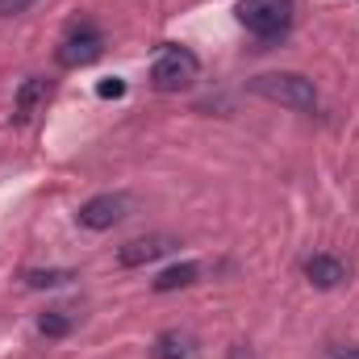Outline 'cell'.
<instances>
[{"label":"cell","mask_w":359,"mask_h":359,"mask_svg":"<svg viewBox=\"0 0 359 359\" xmlns=\"http://www.w3.org/2000/svg\"><path fill=\"white\" fill-rule=\"evenodd\" d=\"M247 88L255 96H264V100H271V104L297 109V113H313L318 109V88L301 72H264V76L247 80Z\"/></svg>","instance_id":"1"},{"label":"cell","mask_w":359,"mask_h":359,"mask_svg":"<svg viewBox=\"0 0 359 359\" xmlns=\"http://www.w3.org/2000/svg\"><path fill=\"white\" fill-rule=\"evenodd\" d=\"M201 76V59L188 50V46H176V42H163L155 63H151V84L159 92H184L192 88V80Z\"/></svg>","instance_id":"2"},{"label":"cell","mask_w":359,"mask_h":359,"mask_svg":"<svg viewBox=\"0 0 359 359\" xmlns=\"http://www.w3.org/2000/svg\"><path fill=\"white\" fill-rule=\"evenodd\" d=\"M238 21L259 42H276L292 29V0H238Z\"/></svg>","instance_id":"3"},{"label":"cell","mask_w":359,"mask_h":359,"mask_svg":"<svg viewBox=\"0 0 359 359\" xmlns=\"http://www.w3.org/2000/svg\"><path fill=\"white\" fill-rule=\"evenodd\" d=\"M104 55V34L92 25V21H76L67 34H63V42H59V50H55V59H59V67H92L96 59Z\"/></svg>","instance_id":"4"},{"label":"cell","mask_w":359,"mask_h":359,"mask_svg":"<svg viewBox=\"0 0 359 359\" xmlns=\"http://www.w3.org/2000/svg\"><path fill=\"white\" fill-rule=\"evenodd\" d=\"M130 217V196L126 192H100V196H92L80 205V213H76V222L84 226V230H113L117 222H126Z\"/></svg>","instance_id":"5"},{"label":"cell","mask_w":359,"mask_h":359,"mask_svg":"<svg viewBox=\"0 0 359 359\" xmlns=\"http://www.w3.org/2000/svg\"><path fill=\"white\" fill-rule=\"evenodd\" d=\"M176 247H180L176 234H147V238L126 243V247L117 251V264H121V268H147V264H155V259L172 255Z\"/></svg>","instance_id":"6"},{"label":"cell","mask_w":359,"mask_h":359,"mask_svg":"<svg viewBox=\"0 0 359 359\" xmlns=\"http://www.w3.org/2000/svg\"><path fill=\"white\" fill-rule=\"evenodd\" d=\"M305 280H309L313 288L330 292V288H339V284L347 280V264H343L339 255H309V259H305Z\"/></svg>","instance_id":"7"},{"label":"cell","mask_w":359,"mask_h":359,"mask_svg":"<svg viewBox=\"0 0 359 359\" xmlns=\"http://www.w3.org/2000/svg\"><path fill=\"white\" fill-rule=\"evenodd\" d=\"M46 96H50V80L46 76H29L21 88H17V96H13V117L17 121H29L34 113H38V104H46Z\"/></svg>","instance_id":"8"},{"label":"cell","mask_w":359,"mask_h":359,"mask_svg":"<svg viewBox=\"0 0 359 359\" xmlns=\"http://www.w3.org/2000/svg\"><path fill=\"white\" fill-rule=\"evenodd\" d=\"M155 359H196V339L188 330H163L151 347Z\"/></svg>","instance_id":"9"},{"label":"cell","mask_w":359,"mask_h":359,"mask_svg":"<svg viewBox=\"0 0 359 359\" xmlns=\"http://www.w3.org/2000/svg\"><path fill=\"white\" fill-rule=\"evenodd\" d=\"M196 276H201V264H176V268L159 271L155 276V292H176V288H188V284H196Z\"/></svg>","instance_id":"10"},{"label":"cell","mask_w":359,"mask_h":359,"mask_svg":"<svg viewBox=\"0 0 359 359\" xmlns=\"http://www.w3.org/2000/svg\"><path fill=\"white\" fill-rule=\"evenodd\" d=\"M38 330H42L46 339H67V334L76 330V318H72L67 309H46V313L38 318Z\"/></svg>","instance_id":"11"},{"label":"cell","mask_w":359,"mask_h":359,"mask_svg":"<svg viewBox=\"0 0 359 359\" xmlns=\"http://www.w3.org/2000/svg\"><path fill=\"white\" fill-rule=\"evenodd\" d=\"M21 280H25V288H63L67 280H76V271H67V268H50V271L34 268V271H25Z\"/></svg>","instance_id":"12"},{"label":"cell","mask_w":359,"mask_h":359,"mask_svg":"<svg viewBox=\"0 0 359 359\" xmlns=\"http://www.w3.org/2000/svg\"><path fill=\"white\" fill-rule=\"evenodd\" d=\"M38 0H0V17H21V13H29Z\"/></svg>","instance_id":"13"},{"label":"cell","mask_w":359,"mask_h":359,"mask_svg":"<svg viewBox=\"0 0 359 359\" xmlns=\"http://www.w3.org/2000/svg\"><path fill=\"white\" fill-rule=\"evenodd\" d=\"M96 92H100L104 100H113V96H126V80H104Z\"/></svg>","instance_id":"14"},{"label":"cell","mask_w":359,"mask_h":359,"mask_svg":"<svg viewBox=\"0 0 359 359\" xmlns=\"http://www.w3.org/2000/svg\"><path fill=\"white\" fill-rule=\"evenodd\" d=\"M330 359H359V347H334Z\"/></svg>","instance_id":"15"}]
</instances>
